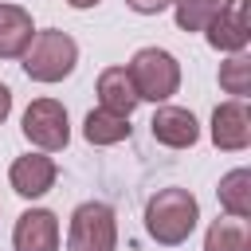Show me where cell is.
<instances>
[{
  "label": "cell",
  "instance_id": "6da1fadb",
  "mask_svg": "<svg viewBox=\"0 0 251 251\" xmlns=\"http://www.w3.org/2000/svg\"><path fill=\"white\" fill-rule=\"evenodd\" d=\"M196 220H200V204L188 188H161L145 204V231L165 247L184 243L196 231Z\"/></svg>",
  "mask_w": 251,
  "mask_h": 251
},
{
  "label": "cell",
  "instance_id": "7a4b0ae2",
  "mask_svg": "<svg viewBox=\"0 0 251 251\" xmlns=\"http://www.w3.org/2000/svg\"><path fill=\"white\" fill-rule=\"evenodd\" d=\"M75 63H78V43L59 27L35 31L24 51V75L31 82H63L75 71Z\"/></svg>",
  "mask_w": 251,
  "mask_h": 251
},
{
  "label": "cell",
  "instance_id": "3957f363",
  "mask_svg": "<svg viewBox=\"0 0 251 251\" xmlns=\"http://www.w3.org/2000/svg\"><path fill=\"white\" fill-rule=\"evenodd\" d=\"M126 71L137 90V102H169L180 86V63L165 47H141Z\"/></svg>",
  "mask_w": 251,
  "mask_h": 251
},
{
  "label": "cell",
  "instance_id": "277c9868",
  "mask_svg": "<svg viewBox=\"0 0 251 251\" xmlns=\"http://www.w3.org/2000/svg\"><path fill=\"white\" fill-rule=\"evenodd\" d=\"M118 247V220L114 208L102 200H86L71 212L67 251H114Z\"/></svg>",
  "mask_w": 251,
  "mask_h": 251
},
{
  "label": "cell",
  "instance_id": "5b68a950",
  "mask_svg": "<svg viewBox=\"0 0 251 251\" xmlns=\"http://www.w3.org/2000/svg\"><path fill=\"white\" fill-rule=\"evenodd\" d=\"M24 137H27L35 149H43V153L67 149V141H71V122H67L63 102H55V98H35V102L24 110Z\"/></svg>",
  "mask_w": 251,
  "mask_h": 251
},
{
  "label": "cell",
  "instance_id": "8992f818",
  "mask_svg": "<svg viewBox=\"0 0 251 251\" xmlns=\"http://www.w3.org/2000/svg\"><path fill=\"white\" fill-rule=\"evenodd\" d=\"M212 141L216 149H227V153H239L251 145V110L243 98L220 102L212 110Z\"/></svg>",
  "mask_w": 251,
  "mask_h": 251
},
{
  "label": "cell",
  "instance_id": "52a82bcc",
  "mask_svg": "<svg viewBox=\"0 0 251 251\" xmlns=\"http://www.w3.org/2000/svg\"><path fill=\"white\" fill-rule=\"evenodd\" d=\"M55 176H59V165H55L47 153H24V157H16L12 169H8V180H12V188H16L24 200L47 196V192L55 188Z\"/></svg>",
  "mask_w": 251,
  "mask_h": 251
},
{
  "label": "cell",
  "instance_id": "ba28073f",
  "mask_svg": "<svg viewBox=\"0 0 251 251\" xmlns=\"http://www.w3.org/2000/svg\"><path fill=\"white\" fill-rule=\"evenodd\" d=\"M16 251H59V216L47 208H27L12 227Z\"/></svg>",
  "mask_w": 251,
  "mask_h": 251
},
{
  "label": "cell",
  "instance_id": "9c48e42d",
  "mask_svg": "<svg viewBox=\"0 0 251 251\" xmlns=\"http://www.w3.org/2000/svg\"><path fill=\"white\" fill-rule=\"evenodd\" d=\"M149 129H153V137H157L161 145H169V149H188V145H196V137H200V126H196L192 110H184V106H161V110L153 114Z\"/></svg>",
  "mask_w": 251,
  "mask_h": 251
},
{
  "label": "cell",
  "instance_id": "30bf717a",
  "mask_svg": "<svg viewBox=\"0 0 251 251\" xmlns=\"http://www.w3.org/2000/svg\"><path fill=\"white\" fill-rule=\"evenodd\" d=\"M208 43L216 51H227V55H239L247 47V20H243V0H231L208 27H204Z\"/></svg>",
  "mask_w": 251,
  "mask_h": 251
},
{
  "label": "cell",
  "instance_id": "8fae6325",
  "mask_svg": "<svg viewBox=\"0 0 251 251\" xmlns=\"http://www.w3.org/2000/svg\"><path fill=\"white\" fill-rule=\"evenodd\" d=\"M35 35L31 12L20 4H0V59H20Z\"/></svg>",
  "mask_w": 251,
  "mask_h": 251
},
{
  "label": "cell",
  "instance_id": "7c38bea8",
  "mask_svg": "<svg viewBox=\"0 0 251 251\" xmlns=\"http://www.w3.org/2000/svg\"><path fill=\"white\" fill-rule=\"evenodd\" d=\"M98 102H102V110L122 114V118H129L137 110V90H133L126 67H106L98 75Z\"/></svg>",
  "mask_w": 251,
  "mask_h": 251
},
{
  "label": "cell",
  "instance_id": "4fadbf2b",
  "mask_svg": "<svg viewBox=\"0 0 251 251\" xmlns=\"http://www.w3.org/2000/svg\"><path fill=\"white\" fill-rule=\"evenodd\" d=\"M204 251H251V227H247V220H235V216L212 220L208 235H204Z\"/></svg>",
  "mask_w": 251,
  "mask_h": 251
},
{
  "label": "cell",
  "instance_id": "5bb4252c",
  "mask_svg": "<svg viewBox=\"0 0 251 251\" xmlns=\"http://www.w3.org/2000/svg\"><path fill=\"white\" fill-rule=\"evenodd\" d=\"M82 137H86L90 145H118V141L129 137V118L110 114V110L98 106V110L86 114V122H82Z\"/></svg>",
  "mask_w": 251,
  "mask_h": 251
},
{
  "label": "cell",
  "instance_id": "9a60e30c",
  "mask_svg": "<svg viewBox=\"0 0 251 251\" xmlns=\"http://www.w3.org/2000/svg\"><path fill=\"white\" fill-rule=\"evenodd\" d=\"M216 192H220V204L227 216H235V220L251 216V169H231Z\"/></svg>",
  "mask_w": 251,
  "mask_h": 251
},
{
  "label": "cell",
  "instance_id": "2e32d148",
  "mask_svg": "<svg viewBox=\"0 0 251 251\" xmlns=\"http://www.w3.org/2000/svg\"><path fill=\"white\" fill-rule=\"evenodd\" d=\"M231 0H173V16L180 31H204Z\"/></svg>",
  "mask_w": 251,
  "mask_h": 251
},
{
  "label": "cell",
  "instance_id": "e0dca14e",
  "mask_svg": "<svg viewBox=\"0 0 251 251\" xmlns=\"http://www.w3.org/2000/svg\"><path fill=\"white\" fill-rule=\"evenodd\" d=\"M220 86H224L227 94H235V98L251 94V59H247L243 51L231 55L227 63H220Z\"/></svg>",
  "mask_w": 251,
  "mask_h": 251
},
{
  "label": "cell",
  "instance_id": "ac0fdd59",
  "mask_svg": "<svg viewBox=\"0 0 251 251\" xmlns=\"http://www.w3.org/2000/svg\"><path fill=\"white\" fill-rule=\"evenodd\" d=\"M133 12H141V16H157V12H165V8H173V0H126Z\"/></svg>",
  "mask_w": 251,
  "mask_h": 251
},
{
  "label": "cell",
  "instance_id": "d6986e66",
  "mask_svg": "<svg viewBox=\"0 0 251 251\" xmlns=\"http://www.w3.org/2000/svg\"><path fill=\"white\" fill-rule=\"evenodd\" d=\"M8 114H12V90H8L4 82H0V122H4Z\"/></svg>",
  "mask_w": 251,
  "mask_h": 251
},
{
  "label": "cell",
  "instance_id": "ffe728a7",
  "mask_svg": "<svg viewBox=\"0 0 251 251\" xmlns=\"http://www.w3.org/2000/svg\"><path fill=\"white\" fill-rule=\"evenodd\" d=\"M67 4H71V8H78V12H86V8H94L98 0H67Z\"/></svg>",
  "mask_w": 251,
  "mask_h": 251
}]
</instances>
